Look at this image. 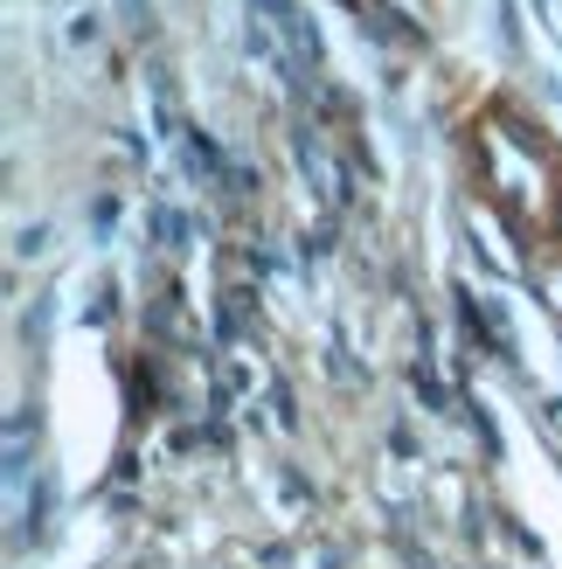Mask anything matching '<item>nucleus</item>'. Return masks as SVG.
<instances>
[{
	"label": "nucleus",
	"mask_w": 562,
	"mask_h": 569,
	"mask_svg": "<svg viewBox=\"0 0 562 569\" xmlns=\"http://www.w3.org/2000/svg\"><path fill=\"white\" fill-rule=\"evenodd\" d=\"M299 160H305V174H320V188H327V202H333V209H341V202H348V174H341V167H333V160H327V147H320V139H313V132H305V139H299Z\"/></svg>",
	"instance_id": "obj_1"
}]
</instances>
